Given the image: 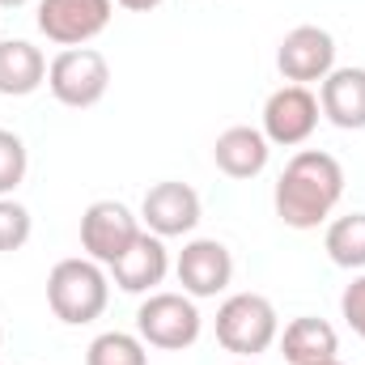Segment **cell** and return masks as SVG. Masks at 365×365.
<instances>
[{
	"mask_svg": "<svg viewBox=\"0 0 365 365\" xmlns=\"http://www.w3.org/2000/svg\"><path fill=\"white\" fill-rule=\"evenodd\" d=\"M204 208H200V191L179 179L153 182L140 200V225L158 238H182L200 225Z\"/></svg>",
	"mask_w": 365,
	"mask_h": 365,
	"instance_id": "obj_10",
	"label": "cell"
},
{
	"mask_svg": "<svg viewBox=\"0 0 365 365\" xmlns=\"http://www.w3.org/2000/svg\"><path fill=\"white\" fill-rule=\"evenodd\" d=\"M110 280L123 289V293H132V297H149V293H158V284L166 280L170 272V251H166V238H158V234H149V230H140V238L106 268Z\"/></svg>",
	"mask_w": 365,
	"mask_h": 365,
	"instance_id": "obj_12",
	"label": "cell"
},
{
	"mask_svg": "<svg viewBox=\"0 0 365 365\" xmlns=\"http://www.w3.org/2000/svg\"><path fill=\"white\" fill-rule=\"evenodd\" d=\"M47 86V56L26 38H0V93L26 98Z\"/></svg>",
	"mask_w": 365,
	"mask_h": 365,
	"instance_id": "obj_16",
	"label": "cell"
},
{
	"mask_svg": "<svg viewBox=\"0 0 365 365\" xmlns=\"http://www.w3.org/2000/svg\"><path fill=\"white\" fill-rule=\"evenodd\" d=\"M47 90L60 106L73 110H90L98 106L110 90V64L102 51L93 47H64L51 64H47Z\"/></svg>",
	"mask_w": 365,
	"mask_h": 365,
	"instance_id": "obj_5",
	"label": "cell"
},
{
	"mask_svg": "<svg viewBox=\"0 0 365 365\" xmlns=\"http://www.w3.org/2000/svg\"><path fill=\"white\" fill-rule=\"evenodd\" d=\"M0 344H4V331H0Z\"/></svg>",
	"mask_w": 365,
	"mask_h": 365,
	"instance_id": "obj_26",
	"label": "cell"
},
{
	"mask_svg": "<svg viewBox=\"0 0 365 365\" xmlns=\"http://www.w3.org/2000/svg\"><path fill=\"white\" fill-rule=\"evenodd\" d=\"M234 365H255V361H234Z\"/></svg>",
	"mask_w": 365,
	"mask_h": 365,
	"instance_id": "obj_25",
	"label": "cell"
},
{
	"mask_svg": "<svg viewBox=\"0 0 365 365\" xmlns=\"http://www.w3.org/2000/svg\"><path fill=\"white\" fill-rule=\"evenodd\" d=\"M340 314H344V323L353 327V336L365 340V272H357L344 284V293H340Z\"/></svg>",
	"mask_w": 365,
	"mask_h": 365,
	"instance_id": "obj_21",
	"label": "cell"
},
{
	"mask_svg": "<svg viewBox=\"0 0 365 365\" xmlns=\"http://www.w3.org/2000/svg\"><path fill=\"white\" fill-rule=\"evenodd\" d=\"M319 110L344 132L365 128V68H331L319 81Z\"/></svg>",
	"mask_w": 365,
	"mask_h": 365,
	"instance_id": "obj_14",
	"label": "cell"
},
{
	"mask_svg": "<svg viewBox=\"0 0 365 365\" xmlns=\"http://www.w3.org/2000/svg\"><path fill=\"white\" fill-rule=\"evenodd\" d=\"M86 365H149V344L132 331H102L86 349Z\"/></svg>",
	"mask_w": 365,
	"mask_h": 365,
	"instance_id": "obj_18",
	"label": "cell"
},
{
	"mask_svg": "<svg viewBox=\"0 0 365 365\" xmlns=\"http://www.w3.org/2000/svg\"><path fill=\"white\" fill-rule=\"evenodd\" d=\"M323 110H319V93L310 86H280V90L268 93L264 102V136L268 145H280V149H297L314 136Z\"/></svg>",
	"mask_w": 365,
	"mask_h": 365,
	"instance_id": "obj_7",
	"label": "cell"
},
{
	"mask_svg": "<svg viewBox=\"0 0 365 365\" xmlns=\"http://www.w3.org/2000/svg\"><path fill=\"white\" fill-rule=\"evenodd\" d=\"M30 170V153H26V140L9 128H0V195H13Z\"/></svg>",
	"mask_w": 365,
	"mask_h": 365,
	"instance_id": "obj_19",
	"label": "cell"
},
{
	"mask_svg": "<svg viewBox=\"0 0 365 365\" xmlns=\"http://www.w3.org/2000/svg\"><path fill=\"white\" fill-rule=\"evenodd\" d=\"M344 195V166L323 149H297L272 187V208L289 230H319Z\"/></svg>",
	"mask_w": 365,
	"mask_h": 365,
	"instance_id": "obj_1",
	"label": "cell"
},
{
	"mask_svg": "<svg viewBox=\"0 0 365 365\" xmlns=\"http://www.w3.org/2000/svg\"><path fill=\"white\" fill-rule=\"evenodd\" d=\"M115 17V0H38V30L56 47H86Z\"/></svg>",
	"mask_w": 365,
	"mask_h": 365,
	"instance_id": "obj_6",
	"label": "cell"
},
{
	"mask_svg": "<svg viewBox=\"0 0 365 365\" xmlns=\"http://www.w3.org/2000/svg\"><path fill=\"white\" fill-rule=\"evenodd\" d=\"M106 302H110V272L90 255L60 259L47 276V306L68 327H86L102 319Z\"/></svg>",
	"mask_w": 365,
	"mask_h": 365,
	"instance_id": "obj_2",
	"label": "cell"
},
{
	"mask_svg": "<svg viewBox=\"0 0 365 365\" xmlns=\"http://www.w3.org/2000/svg\"><path fill=\"white\" fill-rule=\"evenodd\" d=\"M280 336V314L264 293H230L217 306V344L238 361L268 353Z\"/></svg>",
	"mask_w": 365,
	"mask_h": 365,
	"instance_id": "obj_3",
	"label": "cell"
},
{
	"mask_svg": "<svg viewBox=\"0 0 365 365\" xmlns=\"http://www.w3.org/2000/svg\"><path fill=\"white\" fill-rule=\"evenodd\" d=\"M327 259L344 272H365V212H344L323 234Z\"/></svg>",
	"mask_w": 365,
	"mask_h": 365,
	"instance_id": "obj_17",
	"label": "cell"
},
{
	"mask_svg": "<svg viewBox=\"0 0 365 365\" xmlns=\"http://www.w3.org/2000/svg\"><path fill=\"white\" fill-rule=\"evenodd\" d=\"M30 230H34V217L26 204H17L13 195H0V255L9 251H21L30 242Z\"/></svg>",
	"mask_w": 365,
	"mask_h": 365,
	"instance_id": "obj_20",
	"label": "cell"
},
{
	"mask_svg": "<svg viewBox=\"0 0 365 365\" xmlns=\"http://www.w3.org/2000/svg\"><path fill=\"white\" fill-rule=\"evenodd\" d=\"M200 331H204V319H200L195 297H187V293L158 289L136 306V336L149 349L182 353V349H191L200 340Z\"/></svg>",
	"mask_w": 365,
	"mask_h": 365,
	"instance_id": "obj_4",
	"label": "cell"
},
{
	"mask_svg": "<svg viewBox=\"0 0 365 365\" xmlns=\"http://www.w3.org/2000/svg\"><path fill=\"white\" fill-rule=\"evenodd\" d=\"M319 365H344V361H340V357H331V361H319Z\"/></svg>",
	"mask_w": 365,
	"mask_h": 365,
	"instance_id": "obj_24",
	"label": "cell"
},
{
	"mask_svg": "<svg viewBox=\"0 0 365 365\" xmlns=\"http://www.w3.org/2000/svg\"><path fill=\"white\" fill-rule=\"evenodd\" d=\"M280 340V353L289 365H319V361H331L340 353V336L327 319L319 314H297L284 323V331L276 336Z\"/></svg>",
	"mask_w": 365,
	"mask_h": 365,
	"instance_id": "obj_15",
	"label": "cell"
},
{
	"mask_svg": "<svg viewBox=\"0 0 365 365\" xmlns=\"http://www.w3.org/2000/svg\"><path fill=\"white\" fill-rule=\"evenodd\" d=\"M268 158H272V145H268V136L259 132V128H251V123H234V128H225L221 136H217V145H212V162H217V170L225 175V179H259L264 170H268Z\"/></svg>",
	"mask_w": 365,
	"mask_h": 365,
	"instance_id": "obj_13",
	"label": "cell"
},
{
	"mask_svg": "<svg viewBox=\"0 0 365 365\" xmlns=\"http://www.w3.org/2000/svg\"><path fill=\"white\" fill-rule=\"evenodd\" d=\"M30 0H0V9H26Z\"/></svg>",
	"mask_w": 365,
	"mask_h": 365,
	"instance_id": "obj_23",
	"label": "cell"
},
{
	"mask_svg": "<svg viewBox=\"0 0 365 365\" xmlns=\"http://www.w3.org/2000/svg\"><path fill=\"white\" fill-rule=\"evenodd\" d=\"M119 9H128V13H153L162 0H115Z\"/></svg>",
	"mask_w": 365,
	"mask_h": 365,
	"instance_id": "obj_22",
	"label": "cell"
},
{
	"mask_svg": "<svg viewBox=\"0 0 365 365\" xmlns=\"http://www.w3.org/2000/svg\"><path fill=\"white\" fill-rule=\"evenodd\" d=\"M140 230H145L140 217L128 204H119V200H93L90 208L81 212V247L102 268H110L140 238Z\"/></svg>",
	"mask_w": 365,
	"mask_h": 365,
	"instance_id": "obj_8",
	"label": "cell"
},
{
	"mask_svg": "<svg viewBox=\"0 0 365 365\" xmlns=\"http://www.w3.org/2000/svg\"><path fill=\"white\" fill-rule=\"evenodd\" d=\"M175 276H179L187 297H195V302L217 297L234 280V255L217 238H191L179 251V259H175Z\"/></svg>",
	"mask_w": 365,
	"mask_h": 365,
	"instance_id": "obj_11",
	"label": "cell"
},
{
	"mask_svg": "<svg viewBox=\"0 0 365 365\" xmlns=\"http://www.w3.org/2000/svg\"><path fill=\"white\" fill-rule=\"evenodd\" d=\"M276 68L289 86H314L336 68V38L323 26H293L276 47Z\"/></svg>",
	"mask_w": 365,
	"mask_h": 365,
	"instance_id": "obj_9",
	"label": "cell"
}]
</instances>
